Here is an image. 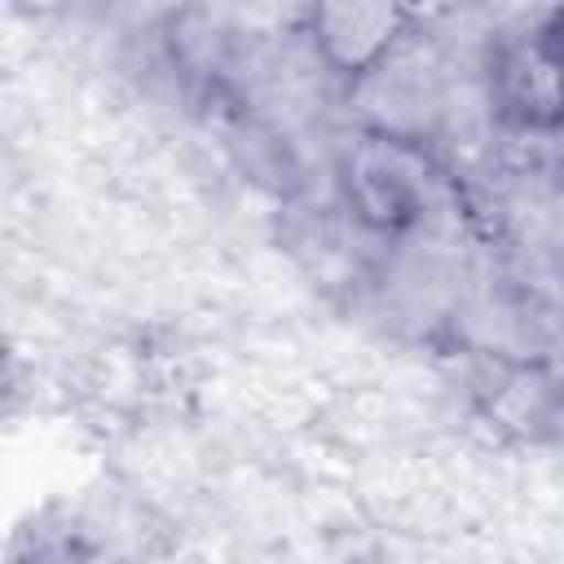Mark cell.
Returning a JSON list of instances; mask_svg holds the SVG:
<instances>
[{"mask_svg":"<svg viewBox=\"0 0 564 564\" xmlns=\"http://www.w3.org/2000/svg\"><path fill=\"white\" fill-rule=\"evenodd\" d=\"M489 110L516 132L564 128V70L538 31L511 35L489 57Z\"/></svg>","mask_w":564,"mask_h":564,"instance_id":"2","label":"cell"},{"mask_svg":"<svg viewBox=\"0 0 564 564\" xmlns=\"http://www.w3.org/2000/svg\"><path fill=\"white\" fill-rule=\"evenodd\" d=\"M414 0H313V40L339 75L375 70L405 35Z\"/></svg>","mask_w":564,"mask_h":564,"instance_id":"3","label":"cell"},{"mask_svg":"<svg viewBox=\"0 0 564 564\" xmlns=\"http://www.w3.org/2000/svg\"><path fill=\"white\" fill-rule=\"evenodd\" d=\"M538 35H542V44L551 48V57L560 62V70H564V9H555L542 26H538Z\"/></svg>","mask_w":564,"mask_h":564,"instance_id":"4","label":"cell"},{"mask_svg":"<svg viewBox=\"0 0 564 564\" xmlns=\"http://www.w3.org/2000/svg\"><path fill=\"white\" fill-rule=\"evenodd\" d=\"M344 194L361 225L379 234H405L427 216L432 203V167L419 145L397 132H366L348 145L344 159Z\"/></svg>","mask_w":564,"mask_h":564,"instance_id":"1","label":"cell"}]
</instances>
